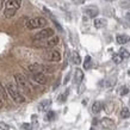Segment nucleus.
<instances>
[{"instance_id":"bb28decb","label":"nucleus","mask_w":130,"mask_h":130,"mask_svg":"<svg viewBox=\"0 0 130 130\" xmlns=\"http://www.w3.org/2000/svg\"><path fill=\"white\" fill-rule=\"evenodd\" d=\"M0 129H1V130H11V128H10V125H8V124H6V123L0 122Z\"/></svg>"},{"instance_id":"f3484780","label":"nucleus","mask_w":130,"mask_h":130,"mask_svg":"<svg viewBox=\"0 0 130 130\" xmlns=\"http://www.w3.org/2000/svg\"><path fill=\"white\" fill-rule=\"evenodd\" d=\"M71 59H72V62L74 63V64H80L81 63V57H80L78 51H72Z\"/></svg>"},{"instance_id":"473e14b6","label":"nucleus","mask_w":130,"mask_h":130,"mask_svg":"<svg viewBox=\"0 0 130 130\" xmlns=\"http://www.w3.org/2000/svg\"><path fill=\"white\" fill-rule=\"evenodd\" d=\"M106 1H113V0H106Z\"/></svg>"},{"instance_id":"f257e3e1","label":"nucleus","mask_w":130,"mask_h":130,"mask_svg":"<svg viewBox=\"0 0 130 130\" xmlns=\"http://www.w3.org/2000/svg\"><path fill=\"white\" fill-rule=\"evenodd\" d=\"M20 5H22V0H7L5 4L4 16L6 18H12L16 14L17 10L20 7Z\"/></svg>"},{"instance_id":"c756f323","label":"nucleus","mask_w":130,"mask_h":130,"mask_svg":"<svg viewBox=\"0 0 130 130\" xmlns=\"http://www.w3.org/2000/svg\"><path fill=\"white\" fill-rule=\"evenodd\" d=\"M4 3H5V0H0V11H1V8L4 6Z\"/></svg>"},{"instance_id":"b1692460","label":"nucleus","mask_w":130,"mask_h":130,"mask_svg":"<svg viewBox=\"0 0 130 130\" xmlns=\"http://www.w3.org/2000/svg\"><path fill=\"white\" fill-rule=\"evenodd\" d=\"M129 93V87L128 86H122L119 88V94L121 95H126Z\"/></svg>"},{"instance_id":"2eb2a0df","label":"nucleus","mask_w":130,"mask_h":130,"mask_svg":"<svg viewBox=\"0 0 130 130\" xmlns=\"http://www.w3.org/2000/svg\"><path fill=\"white\" fill-rule=\"evenodd\" d=\"M50 105H51V100H49V99L42 100V102L38 104V110L40 111H47Z\"/></svg>"},{"instance_id":"4be33fe9","label":"nucleus","mask_w":130,"mask_h":130,"mask_svg":"<svg viewBox=\"0 0 130 130\" xmlns=\"http://www.w3.org/2000/svg\"><path fill=\"white\" fill-rule=\"evenodd\" d=\"M130 116V111L128 107H123L122 110H121V117L122 118H128Z\"/></svg>"},{"instance_id":"a211bd4d","label":"nucleus","mask_w":130,"mask_h":130,"mask_svg":"<svg viewBox=\"0 0 130 130\" xmlns=\"http://www.w3.org/2000/svg\"><path fill=\"white\" fill-rule=\"evenodd\" d=\"M92 67V59H91V56L87 55L85 57V62H84V68L85 69H90Z\"/></svg>"},{"instance_id":"ddd939ff","label":"nucleus","mask_w":130,"mask_h":130,"mask_svg":"<svg viewBox=\"0 0 130 130\" xmlns=\"http://www.w3.org/2000/svg\"><path fill=\"white\" fill-rule=\"evenodd\" d=\"M93 24H94V28L95 29H103L106 26V19H104V18H95L94 22H93Z\"/></svg>"},{"instance_id":"f8f14e48","label":"nucleus","mask_w":130,"mask_h":130,"mask_svg":"<svg viewBox=\"0 0 130 130\" xmlns=\"http://www.w3.org/2000/svg\"><path fill=\"white\" fill-rule=\"evenodd\" d=\"M103 107H104V105H103V103L102 102H94L93 103V105H92V107H91V110H92V112L94 115H98L100 111L103 110Z\"/></svg>"},{"instance_id":"f03ea898","label":"nucleus","mask_w":130,"mask_h":130,"mask_svg":"<svg viewBox=\"0 0 130 130\" xmlns=\"http://www.w3.org/2000/svg\"><path fill=\"white\" fill-rule=\"evenodd\" d=\"M14 79H16L17 86H18V88H19V91L22 93L29 94V93L31 92V86H30L28 79H26L23 74H16L14 75Z\"/></svg>"},{"instance_id":"20e7f679","label":"nucleus","mask_w":130,"mask_h":130,"mask_svg":"<svg viewBox=\"0 0 130 130\" xmlns=\"http://www.w3.org/2000/svg\"><path fill=\"white\" fill-rule=\"evenodd\" d=\"M47 19L43 18V17H36V18H32V19L26 20V28L29 30H34V29H40V28H44L47 25Z\"/></svg>"},{"instance_id":"7ed1b4c3","label":"nucleus","mask_w":130,"mask_h":130,"mask_svg":"<svg viewBox=\"0 0 130 130\" xmlns=\"http://www.w3.org/2000/svg\"><path fill=\"white\" fill-rule=\"evenodd\" d=\"M6 88H7V92L8 94L11 95V98L14 100L16 103H19V104H22V103L25 102V98H24V95L20 93V91L18 87H16L13 84H7V86H6Z\"/></svg>"},{"instance_id":"2f4dec72","label":"nucleus","mask_w":130,"mask_h":130,"mask_svg":"<svg viewBox=\"0 0 130 130\" xmlns=\"http://www.w3.org/2000/svg\"><path fill=\"white\" fill-rule=\"evenodd\" d=\"M128 74H129V75H130V69H129V72H128Z\"/></svg>"},{"instance_id":"c85d7f7f","label":"nucleus","mask_w":130,"mask_h":130,"mask_svg":"<svg viewBox=\"0 0 130 130\" xmlns=\"http://www.w3.org/2000/svg\"><path fill=\"white\" fill-rule=\"evenodd\" d=\"M72 1H73L74 4H76V5H83L86 0H72Z\"/></svg>"},{"instance_id":"72a5a7b5","label":"nucleus","mask_w":130,"mask_h":130,"mask_svg":"<svg viewBox=\"0 0 130 130\" xmlns=\"http://www.w3.org/2000/svg\"><path fill=\"white\" fill-rule=\"evenodd\" d=\"M91 130H94V129H93V128H92V129H91Z\"/></svg>"},{"instance_id":"a878e982","label":"nucleus","mask_w":130,"mask_h":130,"mask_svg":"<svg viewBox=\"0 0 130 130\" xmlns=\"http://www.w3.org/2000/svg\"><path fill=\"white\" fill-rule=\"evenodd\" d=\"M115 84H116V78H111V79H109V80L106 81V87L111 88V87L113 86Z\"/></svg>"},{"instance_id":"4468645a","label":"nucleus","mask_w":130,"mask_h":130,"mask_svg":"<svg viewBox=\"0 0 130 130\" xmlns=\"http://www.w3.org/2000/svg\"><path fill=\"white\" fill-rule=\"evenodd\" d=\"M84 79V72L79 68H76L75 69V73H74V83L75 84H80L83 81Z\"/></svg>"},{"instance_id":"9b49d317","label":"nucleus","mask_w":130,"mask_h":130,"mask_svg":"<svg viewBox=\"0 0 130 130\" xmlns=\"http://www.w3.org/2000/svg\"><path fill=\"white\" fill-rule=\"evenodd\" d=\"M60 42V38L57 37V36H53V37H50L49 40L45 42V44H44V47H47V48H53V47H55V45H57Z\"/></svg>"},{"instance_id":"9d476101","label":"nucleus","mask_w":130,"mask_h":130,"mask_svg":"<svg viewBox=\"0 0 130 130\" xmlns=\"http://www.w3.org/2000/svg\"><path fill=\"white\" fill-rule=\"evenodd\" d=\"M47 60L49 61H54V62H59L61 60V54L57 50H51L49 51V54L47 55Z\"/></svg>"},{"instance_id":"39448f33","label":"nucleus","mask_w":130,"mask_h":130,"mask_svg":"<svg viewBox=\"0 0 130 130\" xmlns=\"http://www.w3.org/2000/svg\"><path fill=\"white\" fill-rule=\"evenodd\" d=\"M29 71L31 73H53V68L49 66H43V64H38V63H34L29 66Z\"/></svg>"},{"instance_id":"cd10ccee","label":"nucleus","mask_w":130,"mask_h":130,"mask_svg":"<svg viewBox=\"0 0 130 130\" xmlns=\"http://www.w3.org/2000/svg\"><path fill=\"white\" fill-rule=\"evenodd\" d=\"M22 128H23L24 130H32V125L29 124V123H23V124H22Z\"/></svg>"},{"instance_id":"0eeeda50","label":"nucleus","mask_w":130,"mask_h":130,"mask_svg":"<svg viewBox=\"0 0 130 130\" xmlns=\"http://www.w3.org/2000/svg\"><path fill=\"white\" fill-rule=\"evenodd\" d=\"M32 80L40 85H45L48 81L44 73H32Z\"/></svg>"},{"instance_id":"1a4fd4ad","label":"nucleus","mask_w":130,"mask_h":130,"mask_svg":"<svg viewBox=\"0 0 130 130\" xmlns=\"http://www.w3.org/2000/svg\"><path fill=\"white\" fill-rule=\"evenodd\" d=\"M84 13L87 17H90V18H95V17L98 16L99 11H98V8L94 7V6H88V7H86L84 10Z\"/></svg>"},{"instance_id":"6ab92c4d","label":"nucleus","mask_w":130,"mask_h":130,"mask_svg":"<svg viewBox=\"0 0 130 130\" xmlns=\"http://www.w3.org/2000/svg\"><path fill=\"white\" fill-rule=\"evenodd\" d=\"M68 94H69V90H66V91H64V92L62 93V94H60V95H59V98H57V100H59L60 103H64L66 100H67Z\"/></svg>"},{"instance_id":"5701e85b","label":"nucleus","mask_w":130,"mask_h":130,"mask_svg":"<svg viewBox=\"0 0 130 130\" xmlns=\"http://www.w3.org/2000/svg\"><path fill=\"white\" fill-rule=\"evenodd\" d=\"M112 61H113L116 64H118V63H121L123 61V57L119 54H115L113 56H112Z\"/></svg>"},{"instance_id":"aec40b11","label":"nucleus","mask_w":130,"mask_h":130,"mask_svg":"<svg viewBox=\"0 0 130 130\" xmlns=\"http://www.w3.org/2000/svg\"><path fill=\"white\" fill-rule=\"evenodd\" d=\"M118 54L123 57V60H124V59H129V57H130V53L126 50L125 48H121V49H119V53H118Z\"/></svg>"},{"instance_id":"6e6552de","label":"nucleus","mask_w":130,"mask_h":130,"mask_svg":"<svg viewBox=\"0 0 130 130\" xmlns=\"http://www.w3.org/2000/svg\"><path fill=\"white\" fill-rule=\"evenodd\" d=\"M100 124H102V126L104 129H106V130H113L115 129V122L111 118H107V117L103 118L102 121H100Z\"/></svg>"},{"instance_id":"7c9ffc66","label":"nucleus","mask_w":130,"mask_h":130,"mask_svg":"<svg viewBox=\"0 0 130 130\" xmlns=\"http://www.w3.org/2000/svg\"><path fill=\"white\" fill-rule=\"evenodd\" d=\"M125 17H126V18H128V19H130V11L128 12V13H126V16H125Z\"/></svg>"},{"instance_id":"412c9836","label":"nucleus","mask_w":130,"mask_h":130,"mask_svg":"<svg viewBox=\"0 0 130 130\" xmlns=\"http://www.w3.org/2000/svg\"><path fill=\"white\" fill-rule=\"evenodd\" d=\"M113 104L112 103H107V104H105L104 105V107H103V110H105V112L106 113H111L112 111H113Z\"/></svg>"},{"instance_id":"dca6fc26","label":"nucleus","mask_w":130,"mask_h":130,"mask_svg":"<svg viewBox=\"0 0 130 130\" xmlns=\"http://www.w3.org/2000/svg\"><path fill=\"white\" fill-rule=\"evenodd\" d=\"M116 41L118 44H126L130 42V37L128 35H117Z\"/></svg>"},{"instance_id":"423d86ee","label":"nucleus","mask_w":130,"mask_h":130,"mask_svg":"<svg viewBox=\"0 0 130 130\" xmlns=\"http://www.w3.org/2000/svg\"><path fill=\"white\" fill-rule=\"evenodd\" d=\"M54 36V30L51 28H45L43 30H41L38 34H36L34 36V40L35 41H43V40H48Z\"/></svg>"},{"instance_id":"393cba45","label":"nucleus","mask_w":130,"mask_h":130,"mask_svg":"<svg viewBox=\"0 0 130 130\" xmlns=\"http://www.w3.org/2000/svg\"><path fill=\"white\" fill-rule=\"evenodd\" d=\"M53 119H55V112L54 111H49L45 116V121H53Z\"/></svg>"}]
</instances>
